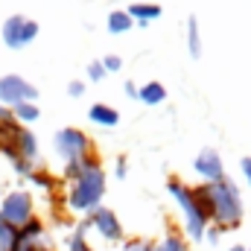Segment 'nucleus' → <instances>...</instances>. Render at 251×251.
<instances>
[{"label":"nucleus","instance_id":"obj_11","mask_svg":"<svg viewBox=\"0 0 251 251\" xmlns=\"http://www.w3.org/2000/svg\"><path fill=\"white\" fill-rule=\"evenodd\" d=\"M126 12H128V18H131V21H137V24H149V21L161 18V12H164V9H161L158 3H131Z\"/></svg>","mask_w":251,"mask_h":251},{"label":"nucleus","instance_id":"obj_16","mask_svg":"<svg viewBox=\"0 0 251 251\" xmlns=\"http://www.w3.org/2000/svg\"><path fill=\"white\" fill-rule=\"evenodd\" d=\"M18 240H21V231L0 219V251H15Z\"/></svg>","mask_w":251,"mask_h":251},{"label":"nucleus","instance_id":"obj_13","mask_svg":"<svg viewBox=\"0 0 251 251\" xmlns=\"http://www.w3.org/2000/svg\"><path fill=\"white\" fill-rule=\"evenodd\" d=\"M12 117H15L18 126H29V123H35V120L41 117V108H38L35 102H21V105L12 108Z\"/></svg>","mask_w":251,"mask_h":251},{"label":"nucleus","instance_id":"obj_6","mask_svg":"<svg viewBox=\"0 0 251 251\" xmlns=\"http://www.w3.org/2000/svg\"><path fill=\"white\" fill-rule=\"evenodd\" d=\"M38 21L32 18H24V15H9L3 21V29H0V38L9 50H24L29 47L35 38H38Z\"/></svg>","mask_w":251,"mask_h":251},{"label":"nucleus","instance_id":"obj_10","mask_svg":"<svg viewBox=\"0 0 251 251\" xmlns=\"http://www.w3.org/2000/svg\"><path fill=\"white\" fill-rule=\"evenodd\" d=\"M88 117H91V123L105 126V128H111V126L120 123V111H117V108H111V105H105V102L91 105V108H88Z\"/></svg>","mask_w":251,"mask_h":251},{"label":"nucleus","instance_id":"obj_24","mask_svg":"<svg viewBox=\"0 0 251 251\" xmlns=\"http://www.w3.org/2000/svg\"><path fill=\"white\" fill-rule=\"evenodd\" d=\"M0 126H15L12 108H6V105H0Z\"/></svg>","mask_w":251,"mask_h":251},{"label":"nucleus","instance_id":"obj_22","mask_svg":"<svg viewBox=\"0 0 251 251\" xmlns=\"http://www.w3.org/2000/svg\"><path fill=\"white\" fill-rule=\"evenodd\" d=\"M67 94H70V97H82V94H85V82H79V79H73V82L67 85Z\"/></svg>","mask_w":251,"mask_h":251},{"label":"nucleus","instance_id":"obj_9","mask_svg":"<svg viewBox=\"0 0 251 251\" xmlns=\"http://www.w3.org/2000/svg\"><path fill=\"white\" fill-rule=\"evenodd\" d=\"M88 222H91V225L105 237V240H114V243H117V240L123 237V225H120L117 213H114V210H108V207H102V204H100L97 210H91V213H88Z\"/></svg>","mask_w":251,"mask_h":251},{"label":"nucleus","instance_id":"obj_30","mask_svg":"<svg viewBox=\"0 0 251 251\" xmlns=\"http://www.w3.org/2000/svg\"><path fill=\"white\" fill-rule=\"evenodd\" d=\"M249 251H251V249H249Z\"/></svg>","mask_w":251,"mask_h":251},{"label":"nucleus","instance_id":"obj_26","mask_svg":"<svg viewBox=\"0 0 251 251\" xmlns=\"http://www.w3.org/2000/svg\"><path fill=\"white\" fill-rule=\"evenodd\" d=\"M219 231H222V228H216V225L204 231V237H207V243H210V246H216V243H219Z\"/></svg>","mask_w":251,"mask_h":251},{"label":"nucleus","instance_id":"obj_12","mask_svg":"<svg viewBox=\"0 0 251 251\" xmlns=\"http://www.w3.org/2000/svg\"><path fill=\"white\" fill-rule=\"evenodd\" d=\"M137 97H140V102H146V105H161V102L167 100V88H164L161 82H146V85L137 91Z\"/></svg>","mask_w":251,"mask_h":251},{"label":"nucleus","instance_id":"obj_8","mask_svg":"<svg viewBox=\"0 0 251 251\" xmlns=\"http://www.w3.org/2000/svg\"><path fill=\"white\" fill-rule=\"evenodd\" d=\"M193 170L207 181V184H213V181H222L225 178V167H222V158H219V152L213 149V146H204L199 155H196V161H193Z\"/></svg>","mask_w":251,"mask_h":251},{"label":"nucleus","instance_id":"obj_3","mask_svg":"<svg viewBox=\"0 0 251 251\" xmlns=\"http://www.w3.org/2000/svg\"><path fill=\"white\" fill-rule=\"evenodd\" d=\"M167 190H170V196L176 199V204H178V207H181V213H184L187 237H190V240H204V231H207L210 216H207V210H204L201 199H199L190 187H184L178 178H170Z\"/></svg>","mask_w":251,"mask_h":251},{"label":"nucleus","instance_id":"obj_23","mask_svg":"<svg viewBox=\"0 0 251 251\" xmlns=\"http://www.w3.org/2000/svg\"><path fill=\"white\" fill-rule=\"evenodd\" d=\"M123 251H155V246H149V243H126L123 246Z\"/></svg>","mask_w":251,"mask_h":251},{"label":"nucleus","instance_id":"obj_19","mask_svg":"<svg viewBox=\"0 0 251 251\" xmlns=\"http://www.w3.org/2000/svg\"><path fill=\"white\" fill-rule=\"evenodd\" d=\"M88 79H91V82H102V79H105V67H102V62L88 64Z\"/></svg>","mask_w":251,"mask_h":251},{"label":"nucleus","instance_id":"obj_25","mask_svg":"<svg viewBox=\"0 0 251 251\" xmlns=\"http://www.w3.org/2000/svg\"><path fill=\"white\" fill-rule=\"evenodd\" d=\"M240 170H243V176H246V181L251 184V155H246V158L240 161Z\"/></svg>","mask_w":251,"mask_h":251},{"label":"nucleus","instance_id":"obj_27","mask_svg":"<svg viewBox=\"0 0 251 251\" xmlns=\"http://www.w3.org/2000/svg\"><path fill=\"white\" fill-rule=\"evenodd\" d=\"M126 97H137V85H134V82H126Z\"/></svg>","mask_w":251,"mask_h":251},{"label":"nucleus","instance_id":"obj_1","mask_svg":"<svg viewBox=\"0 0 251 251\" xmlns=\"http://www.w3.org/2000/svg\"><path fill=\"white\" fill-rule=\"evenodd\" d=\"M196 196L201 199V204H204L210 222H216V228H237L243 222V196L231 178L204 184L201 190H196Z\"/></svg>","mask_w":251,"mask_h":251},{"label":"nucleus","instance_id":"obj_18","mask_svg":"<svg viewBox=\"0 0 251 251\" xmlns=\"http://www.w3.org/2000/svg\"><path fill=\"white\" fill-rule=\"evenodd\" d=\"M155 251H187V246H184L178 237H167L161 246H155Z\"/></svg>","mask_w":251,"mask_h":251},{"label":"nucleus","instance_id":"obj_2","mask_svg":"<svg viewBox=\"0 0 251 251\" xmlns=\"http://www.w3.org/2000/svg\"><path fill=\"white\" fill-rule=\"evenodd\" d=\"M102 196H105V173L97 161L88 158L82 164L79 176L73 178V187L67 193V207L76 210V213H91V210L100 207Z\"/></svg>","mask_w":251,"mask_h":251},{"label":"nucleus","instance_id":"obj_7","mask_svg":"<svg viewBox=\"0 0 251 251\" xmlns=\"http://www.w3.org/2000/svg\"><path fill=\"white\" fill-rule=\"evenodd\" d=\"M35 100H38V88H35L29 79H24V76H18V73L0 76V105L15 108V105H21V102H35Z\"/></svg>","mask_w":251,"mask_h":251},{"label":"nucleus","instance_id":"obj_15","mask_svg":"<svg viewBox=\"0 0 251 251\" xmlns=\"http://www.w3.org/2000/svg\"><path fill=\"white\" fill-rule=\"evenodd\" d=\"M187 53L190 59L201 56V32H199V21L196 18H187Z\"/></svg>","mask_w":251,"mask_h":251},{"label":"nucleus","instance_id":"obj_17","mask_svg":"<svg viewBox=\"0 0 251 251\" xmlns=\"http://www.w3.org/2000/svg\"><path fill=\"white\" fill-rule=\"evenodd\" d=\"M91 228V222L85 219V222H79V228L70 234V240H67V251H91L88 246V240H85V231Z\"/></svg>","mask_w":251,"mask_h":251},{"label":"nucleus","instance_id":"obj_28","mask_svg":"<svg viewBox=\"0 0 251 251\" xmlns=\"http://www.w3.org/2000/svg\"><path fill=\"white\" fill-rule=\"evenodd\" d=\"M114 176H117V178H126V161L123 158L117 161V173H114Z\"/></svg>","mask_w":251,"mask_h":251},{"label":"nucleus","instance_id":"obj_21","mask_svg":"<svg viewBox=\"0 0 251 251\" xmlns=\"http://www.w3.org/2000/svg\"><path fill=\"white\" fill-rule=\"evenodd\" d=\"M102 67H105V73H117L123 62H120V56H102Z\"/></svg>","mask_w":251,"mask_h":251},{"label":"nucleus","instance_id":"obj_29","mask_svg":"<svg viewBox=\"0 0 251 251\" xmlns=\"http://www.w3.org/2000/svg\"><path fill=\"white\" fill-rule=\"evenodd\" d=\"M231 251H249V249H246V246H234Z\"/></svg>","mask_w":251,"mask_h":251},{"label":"nucleus","instance_id":"obj_4","mask_svg":"<svg viewBox=\"0 0 251 251\" xmlns=\"http://www.w3.org/2000/svg\"><path fill=\"white\" fill-rule=\"evenodd\" d=\"M53 149L64 161V167H73V164H82V161L91 158V140H88V134L79 131V128H70V126L56 131Z\"/></svg>","mask_w":251,"mask_h":251},{"label":"nucleus","instance_id":"obj_20","mask_svg":"<svg viewBox=\"0 0 251 251\" xmlns=\"http://www.w3.org/2000/svg\"><path fill=\"white\" fill-rule=\"evenodd\" d=\"M29 181H32L35 187H44V190H50V187H53V181H50V176H47V173H38V170H35V173L29 176Z\"/></svg>","mask_w":251,"mask_h":251},{"label":"nucleus","instance_id":"obj_14","mask_svg":"<svg viewBox=\"0 0 251 251\" xmlns=\"http://www.w3.org/2000/svg\"><path fill=\"white\" fill-rule=\"evenodd\" d=\"M105 24H108V32L123 35V32H128V29H131V24H134V21L128 18V12H126V9H114V12L108 15V21H105Z\"/></svg>","mask_w":251,"mask_h":251},{"label":"nucleus","instance_id":"obj_5","mask_svg":"<svg viewBox=\"0 0 251 251\" xmlns=\"http://www.w3.org/2000/svg\"><path fill=\"white\" fill-rule=\"evenodd\" d=\"M0 219L9 222L12 228H24L26 222L35 219V201H32V193L26 190H12L9 196H3L0 201Z\"/></svg>","mask_w":251,"mask_h":251}]
</instances>
